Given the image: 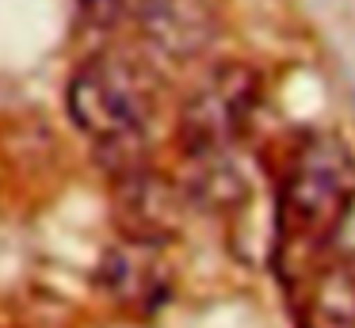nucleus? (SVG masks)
<instances>
[{
    "instance_id": "nucleus-5",
    "label": "nucleus",
    "mask_w": 355,
    "mask_h": 328,
    "mask_svg": "<svg viewBox=\"0 0 355 328\" xmlns=\"http://www.w3.org/2000/svg\"><path fill=\"white\" fill-rule=\"evenodd\" d=\"M153 248L157 244L126 236V248H115L107 256L103 279L115 290V297L134 302V305H157V297L164 294V271L153 264Z\"/></svg>"
},
{
    "instance_id": "nucleus-7",
    "label": "nucleus",
    "mask_w": 355,
    "mask_h": 328,
    "mask_svg": "<svg viewBox=\"0 0 355 328\" xmlns=\"http://www.w3.org/2000/svg\"><path fill=\"white\" fill-rule=\"evenodd\" d=\"M324 241L332 244V252H336L340 264L355 271V195L347 198V206L340 210V218L332 221V229H329Z\"/></svg>"
},
{
    "instance_id": "nucleus-2",
    "label": "nucleus",
    "mask_w": 355,
    "mask_h": 328,
    "mask_svg": "<svg viewBox=\"0 0 355 328\" xmlns=\"http://www.w3.org/2000/svg\"><path fill=\"white\" fill-rule=\"evenodd\" d=\"M355 195V157L340 137L317 134L294 149L283 175V214L298 233L329 236L332 221Z\"/></svg>"
},
{
    "instance_id": "nucleus-4",
    "label": "nucleus",
    "mask_w": 355,
    "mask_h": 328,
    "mask_svg": "<svg viewBox=\"0 0 355 328\" xmlns=\"http://www.w3.org/2000/svg\"><path fill=\"white\" fill-rule=\"evenodd\" d=\"M115 210L126 236L146 244H164L184 221V202H180L176 187H168L161 175L146 172L141 164L119 172Z\"/></svg>"
},
{
    "instance_id": "nucleus-3",
    "label": "nucleus",
    "mask_w": 355,
    "mask_h": 328,
    "mask_svg": "<svg viewBox=\"0 0 355 328\" xmlns=\"http://www.w3.org/2000/svg\"><path fill=\"white\" fill-rule=\"evenodd\" d=\"M252 107H256V84L248 73L225 69V73L210 76L184 103V114H180V137H184L187 153L202 160L225 153L245 130Z\"/></svg>"
},
{
    "instance_id": "nucleus-1",
    "label": "nucleus",
    "mask_w": 355,
    "mask_h": 328,
    "mask_svg": "<svg viewBox=\"0 0 355 328\" xmlns=\"http://www.w3.org/2000/svg\"><path fill=\"white\" fill-rule=\"evenodd\" d=\"M69 114L107 153H130L141 145L153 119V88L146 73L115 53H96L73 73L65 92Z\"/></svg>"
},
{
    "instance_id": "nucleus-6",
    "label": "nucleus",
    "mask_w": 355,
    "mask_h": 328,
    "mask_svg": "<svg viewBox=\"0 0 355 328\" xmlns=\"http://www.w3.org/2000/svg\"><path fill=\"white\" fill-rule=\"evenodd\" d=\"M306 328H355V271L336 259L313 279L302 309Z\"/></svg>"
}]
</instances>
